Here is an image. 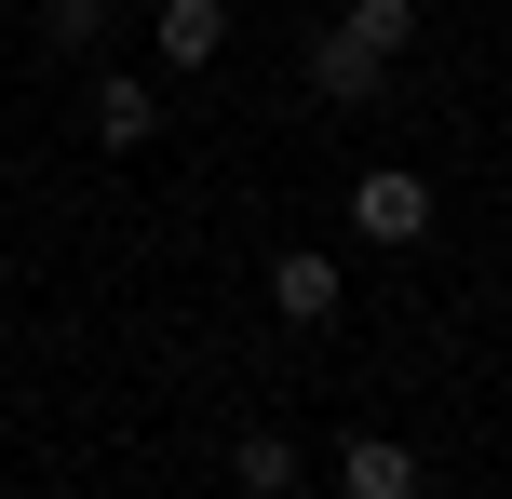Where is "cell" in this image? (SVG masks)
<instances>
[{
	"instance_id": "cell-9",
	"label": "cell",
	"mask_w": 512,
	"mask_h": 499,
	"mask_svg": "<svg viewBox=\"0 0 512 499\" xmlns=\"http://www.w3.org/2000/svg\"><path fill=\"white\" fill-rule=\"evenodd\" d=\"M108 41V0H41V54H95Z\"/></svg>"
},
{
	"instance_id": "cell-8",
	"label": "cell",
	"mask_w": 512,
	"mask_h": 499,
	"mask_svg": "<svg viewBox=\"0 0 512 499\" xmlns=\"http://www.w3.org/2000/svg\"><path fill=\"white\" fill-rule=\"evenodd\" d=\"M337 27H364V41H378L391 68H405V54H418V27H432V14H418V0H337Z\"/></svg>"
},
{
	"instance_id": "cell-5",
	"label": "cell",
	"mask_w": 512,
	"mask_h": 499,
	"mask_svg": "<svg viewBox=\"0 0 512 499\" xmlns=\"http://www.w3.org/2000/svg\"><path fill=\"white\" fill-rule=\"evenodd\" d=\"M149 54L176 81H203L216 54H230V0H162V14H149Z\"/></svg>"
},
{
	"instance_id": "cell-3",
	"label": "cell",
	"mask_w": 512,
	"mask_h": 499,
	"mask_svg": "<svg viewBox=\"0 0 512 499\" xmlns=\"http://www.w3.org/2000/svg\"><path fill=\"white\" fill-rule=\"evenodd\" d=\"M270 311L297 324V338H337L351 284H337V257H324V243H283V257H270Z\"/></svg>"
},
{
	"instance_id": "cell-10",
	"label": "cell",
	"mask_w": 512,
	"mask_h": 499,
	"mask_svg": "<svg viewBox=\"0 0 512 499\" xmlns=\"http://www.w3.org/2000/svg\"><path fill=\"white\" fill-rule=\"evenodd\" d=\"M27 14H41V0H27Z\"/></svg>"
},
{
	"instance_id": "cell-1",
	"label": "cell",
	"mask_w": 512,
	"mask_h": 499,
	"mask_svg": "<svg viewBox=\"0 0 512 499\" xmlns=\"http://www.w3.org/2000/svg\"><path fill=\"white\" fill-rule=\"evenodd\" d=\"M351 230L391 243V257L432 243V176H418V162H364V176H351Z\"/></svg>"
},
{
	"instance_id": "cell-2",
	"label": "cell",
	"mask_w": 512,
	"mask_h": 499,
	"mask_svg": "<svg viewBox=\"0 0 512 499\" xmlns=\"http://www.w3.org/2000/svg\"><path fill=\"white\" fill-rule=\"evenodd\" d=\"M297 68H310V95H324V108H378V95H391V54L364 41V27H310Z\"/></svg>"
},
{
	"instance_id": "cell-4",
	"label": "cell",
	"mask_w": 512,
	"mask_h": 499,
	"mask_svg": "<svg viewBox=\"0 0 512 499\" xmlns=\"http://www.w3.org/2000/svg\"><path fill=\"white\" fill-rule=\"evenodd\" d=\"M81 122H95V149H149V135H162V81L95 68V81H81Z\"/></svg>"
},
{
	"instance_id": "cell-7",
	"label": "cell",
	"mask_w": 512,
	"mask_h": 499,
	"mask_svg": "<svg viewBox=\"0 0 512 499\" xmlns=\"http://www.w3.org/2000/svg\"><path fill=\"white\" fill-rule=\"evenodd\" d=\"M230 486H243V499H297V486H310V446H283V432H243V446H230Z\"/></svg>"
},
{
	"instance_id": "cell-6",
	"label": "cell",
	"mask_w": 512,
	"mask_h": 499,
	"mask_svg": "<svg viewBox=\"0 0 512 499\" xmlns=\"http://www.w3.org/2000/svg\"><path fill=\"white\" fill-rule=\"evenodd\" d=\"M324 486H351V499H418V446H391V432H351V446L324 459Z\"/></svg>"
}]
</instances>
